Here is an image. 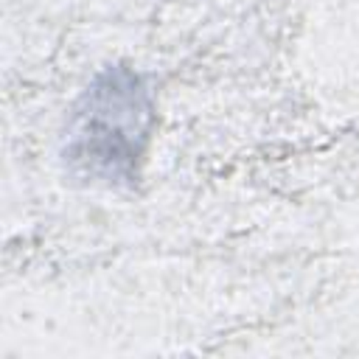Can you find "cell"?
Segmentation results:
<instances>
[{
    "label": "cell",
    "mask_w": 359,
    "mask_h": 359,
    "mask_svg": "<svg viewBox=\"0 0 359 359\" xmlns=\"http://www.w3.org/2000/svg\"><path fill=\"white\" fill-rule=\"evenodd\" d=\"M151 98L126 67L104 70L73 109L65 143L67 165L93 182L129 180L143 151Z\"/></svg>",
    "instance_id": "6da1fadb"
}]
</instances>
